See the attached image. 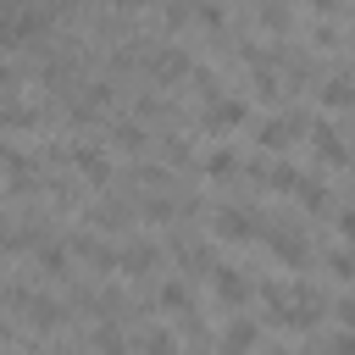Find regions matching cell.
I'll return each mask as SVG.
<instances>
[{
    "instance_id": "23",
    "label": "cell",
    "mask_w": 355,
    "mask_h": 355,
    "mask_svg": "<svg viewBox=\"0 0 355 355\" xmlns=\"http://www.w3.org/2000/svg\"><path fill=\"white\" fill-rule=\"evenodd\" d=\"M139 211H144L150 222H172V216H178V205H172V200H161V194H155V200H144Z\"/></svg>"
},
{
    "instance_id": "18",
    "label": "cell",
    "mask_w": 355,
    "mask_h": 355,
    "mask_svg": "<svg viewBox=\"0 0 355 355\" xmlns=\"http://www.w3.org/2000/svg\"><path fill=\"white\" fill-rule=\"evenodd\" d=\"M294 200H300L305 211H327V189H322L316 178H300V183H294Z\"/></svg>"
},
{
    "instance_id": "21",
    "label": "cell",
    "mask_w": 355,
    "mask_h": 355,
    "mask_svg": "<svg viewBox=\"0 0 355 355\" xmlns=\"http://www.w3.org/2000/svg\"><path fill=\"white\" fill-rule=\"evenodd\" d=\"M327 266H333V277H338V283H355V244L333 250V255H327Z\"/></svg>"
},
{
    "instance_id": "13",
    "label": "cell",
    "mask_w": 355,
    "mask_h": 355,
    "mask_svg": "<svg viewBox=\"0 0 355 355\" xmlns=\"http://www.w3.org/2000/svg\"><path fill=\"white\" fill-rule=\"evenodd\" d=\"M155 261H161V250H155V244H128V250H122V261H116V272H122V277H144Z\"/></svg>"
},
{
    "instance_id": "24",
    "label": "cell",
    "mask_w": 355,
    "mask_h": 355,
    "mask_svg": "<svg viewBox=\"0 0 355 355\" xmlns=\"http://www.w3.org/2000/svg\"><path fill=\"white\" fill-rule=\"evenodd\" d=\"M338 239L355 244V211H338Z\"/></svg>"
},
{
    "instance_id": "5",
    "label": "cell",
    "mask_w": 355,
    "mask_h": 355,
    "mask_svg": "<svg viewBox=\"0 0 355 355\" xmlns=\"http://www.w3.org/2000/svg\"><path fill=\"white\" fill-rule=\"evenodd\" d=\"M189 72H194V67H189V55H183L178 44H155V50H150V78H155V83H183Z\"/></svg>"
},
{
    "instance_id": "2",
    "label": "cell",
    "mask_w": 355,
    "mask_h": 355,
    "mask_svg": "<svg viewBox=\"0 0 355 355\" xmlns=\"http://www.w3.org/2000/svg\"><path fill=\"white\" fill-rule=\"evenodd\" d=\"M200 122H205V133H233V128H244L250 122V105L239 100V94H216V100H205V111H200Z\"/></svg>"
},
{
    "instance_id": "1",
    "label": "cell",
    "mask_w": 355,
    "mask_h": 355,
    "mask_svg": "<svg viewBox=\"0 0 355 355\" xmlns=\"http://www.w3.org/2000/svg\"><path fill=\"white\" fill-rule=\"evenodd\" d=\"M211 233H216V239H227V244H255V239H266L261 216H255V211H244V205H222V211L211 216Z\"/></svg>"
},
{
    "instance_id": "19",
    "label": "cell",
    "mask_w": 355,
    "mask_h": 355,
    "mask_svg": "<svg viewBox=\"0 0 355 355\" xmlns=\"http://www.w3.org/2000/svg\"><path fill=\"white\" fill-rule=\"evenodd\" d=\"M255 11H261V28L288 33V6H283V0H255Z\"/></svg>"
},
{
    "instance_id": "22",
    "label": "cell",
    "mask_w": 355,
    "mask_h": 355,
    "mask_svg": "<svg viewBox=\"0 0 355 355\" xmlns=\"http://www.w3.org/2000/svg\"><path fill=\"white\" fill-rule=\"evenodd\" d=\"M161 155H166V161H178V166H189V161H194V150H189V139H178V133H172V139L161 144Z\"/></svg>"
},
{
    "instance_id": "25",
    "label": "cell",
    "mask_w": 355,
    "mask_h": 355,
    "mask_svg": "<svg viewBox=\"0 0 355 355\" xmlns=\"http://www.w3.org/2000/svg\"><path fill=\"white\" fill-rule=\"evenodd\" d=\"M333 344H338V349H355V333H338Z\"/></svg>"
},
{
    "instance_id": "7",
    "label": "cell",
    "mask_w": 355,
    "mask_h": 355,
    "mask_svg": "<svg viewBox=\"0 0 355 355\" xmlns=\"http://www.w3.org/2000/svg\"><path fill=\"white\" fill-rule=\"evenodd\" d=\"M266 250H272L283 266H294V272L311 261V244H305L300 233H283V227H266Z\"/></svg>"
},
{
    "instance_id": "3",
    "label": "cell",
    "mask_w": 355,
    "mask_h": 355,
    "mask_svg": "<svg viewBox=\"0 0 355 355\" xmlns=\"http://www.w3.org/2000/svg\"><path fill=\"white\" fill-rule=\"evenodd\" d=\"M67 161H72V172H78L89 189H105V183H111V155H105L100 144H72Z\"/></svg>"
},
{
    "instance_id": "15",
    "label": "cell",
    "mask_w": 355,
    "mask_h": 355,
    "mask_svg": "<svg viewBox=\"0 0 355 355\" xmlns=\"http://www.w3.org/2000/svg\"><path fill=\"white\" fill-rule=\"evenodd\" d=\"M33 266L44 277H67V244H33Z\"/></svg>"
},
{
    "instance_id": "12",
    "label": "cell",
    "mask_w": 355,
    "mask_h": 355,
    "mask_svg": "<svg viewBox=\"0 0 355 355\" xmlns=\"http://www.w3.org/2000/svg\"><path fill=\"white\" fill-rule=\"evenodd\" d=\"M200 172H205V178H211V183H227V178H239V172H244V166H239V155H233V150H227V144H216V150H211V155H205V161H200Z\"/></svg>"
},
{
    "instance_id": "11",
    "label": "cell",
    "mask_w": 355,
    "mask_h": 355,
    "mask_svg": "<svg viewBox=\"0 0 355 355\" xmlns=\"http://www.w3.org/2000/svg\"><path fill=\"white\" fill-rule=\"evenodd\" d=\"M216 300L239 311V305L250 300V277H244V272H233V266H216Z\"/></svg>"
},
{
    "instance_id": "9",
    "label": "cell",
    "mask_w": 355,
    "mask_h": 355,
    "mask_svg": "<svg viewBox=\"0 0 355 355\" xmlns=\"http://www.w3.org/2000/svg\"><path fill=\"white\" fill-rule=\"evenodd\" d=\"M322 111H355V72H338L322 83Z\"/></svg>"
},
{
    "instance_id": "16",
    "label": "cell",
    "mask_w": 355,
    "mask_h": 355,
    "mask_svg": "<svg viewBox=\"0 0 355 355\" xmlns=\"http://www.w3.org/2000/svg\"><path fill=\"white\" fill-rule=\"evenodd\" d=\"M194 22L211 28V33H222V28H227V6H216V0H194Z\"/></svg>"
},
{
    "instance_id": "14",
    "label": "cell",
    "mask_w": 355,
    "mask_h": 355,
    "mask_svg": "<svg viewBox=\"0 0 355 355\" xmlns=\"http://www.w3.org/2000/svg\"><path fill=\"white\" fill-rule=\"evenodd\" d=\"M155 300H161V305H166V311H172V316H189V311H194V288H189V283H183V277H166V283H161V294H155Z\"/></svg>"
},
{
    "instance_id": "6",
    "label": "cell",
    "mask_w": 355,
    "mask_h": 355,
    "mask_svg": "<svg viewBox=\"0 0 355 355\" xmlns=\"http://www.w3.org/2000/svg\"><path fill=\"white\" fill-rule=\"evenodd\" d=\"M311 150H316L322 166H349V144L338 139L333 122H311Z\"/></svg>"
},
{
    "instance_id": "17",
    "label": "cell",
    "mask_w": 355,
    "mask_h": 355,
    "mask_svg": "<svg viewBox=\"0 0 355 355\" xmlns=\"http://www.w3.org/2000/svg\"><path fill=\"white\" fill-rule=\"evenodd\" d=\"M300 178H305V172H294L288 161H272V166H266V189H277V194H294Z\"/></svg>"
},
{
    "instance_id": "8",
    "label": "cell",
    "mask_w": 355,
    "mask_h": 355,
    "mask_svg": "<svg viewBox=\"0 0 355 355\" xmlns=\"http://www.w3.org/2000/svg\"><path fill=\"white\" fill-rule=\"evenodd\" d=\"M111 150H122V155H139L144 150V116L139 111L122 116V122H111Z\"/></svg>"
},
{
    "instance_id": "10",
    "label": "cell",
    "mask_w": 355,
    "mask_h": 355,
    "mask_svg": "<svg viewBox=\"0 0 355 355\" xmlns=\"http://www.w3.org/2000/svg\"><path fill=\"white\" fill-rule=\"evenodd\" d=\"M72 255H78V261H89V266H94V272H116V261H122V255H116V250H105V244H100V239H83V233H78V239H72Z\"/></svg>"
},
{
    "instance_id": "20",
    "label": "cell",
    "mask_w": 355,
    "mask_h": 355,
    "mask_svg": "<svg viewBox=\"0 0 355 355\" xmlns=\"http://www.w3.org/2000/svg\"><path fill=\"white\" fill-rule=\"evenodd\" d=\"M222 344H233V349L261 344V327H255V322H227V327H222Z\"/></svg>"
},
{
    "instance_id": "26",
    "label": "cell",
    "mask_w": 355,
    "mask_h": 355,
    "mask_svg": "<svg viewBox=\"0 0 355 355\" xmlns=\"http://www.w3.org/2000/svg\"><path fill=\"white\" fill-rule=\"evenodd\" d=\"M311 11H338V0H311Z\"/></svg>"
},
{
    "instance_id": "4",
    "label": "cell",
    "mask_w": 355,
    "mask_h": 355,
    "mask_svg": "<svg viewBox=\"0 0 355 355\" xmlns=\"http://www.w3.org/2000/svg\"><path fill=\"white\" fill-rule=\"evenodd\" d=\"M300 133H311L305 116H261V122H255V144H261V150H288Z\"/></svg>"
}]
</instances>
